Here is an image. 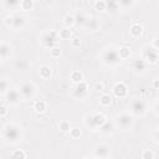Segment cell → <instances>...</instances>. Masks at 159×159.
<instances>
[{"label":"cell","instance_id":"10","mask_svg":"<svg viewBox=\"0 0 159 159\" xmlns=\"http://www.w3.org/2000/svg\"><path fill=\"white\" fill-rule=\"evenodd\" d=\"M19 91L24 97V99H32L36 93V87L31 82H22L19 87Z\"/></svg>","mask_w":159,"mask_h":159},{"label":"cell","instance_id":"27","mask_svg":"<svg viewBox=\"0 0 159 159\" xmlns=\"http://www.w3.org/2000/svg\"><path fill=\"white\" fill-rule=\"evenodd\" d=\"M119 4L118 1H107V11L108 12H116L117 10H119Z\"/></svg>","mask_w":159,"mask_h":159},{"label":"cell","instance_id":"15","mask_svg":"<svg viewBox=\"0 0 159 159\" xmlns=\"http://www.w3.org/2000/svg\"><path fill=\"white\" fill-rule=\"evenodd\" d=\"M83 27H84L87 31H96V30L99 27V21H98L97 17L89 16V17L87 19V21H86V24H84Z\"/></svg>","mask_w":159,"mask_h":159},{"label":"cell","instance_id":"44","mask_svg":"<svg viewBox=\"0 0 159 159\" xmlns=\"http://www.w3.org/2000/svg\"><path fill=\"white\" fill-rule=\"evenodd\" d=\"M157 37H158V39H159V34H158V35H157Z\"/></svg>","mask_w":159,"mask_h":159},{"label":"cell","instance_id":"8","mask_svg":"<svg viewBox=\"0 0 159 159\" xmlns=\"http://www.w3.org/2000/svg\"><path fill=\"white\" fill-rule=\"evenodd\" d=\"M129 108H130V113L133 116H144L145 112H147V106H145V102L140 98H135L130 102L129 104Z\"/></svg>","mask_w":159,"mask_h":159},{"label":"cell","instance_id":"43","mask_svg":"<svg viewBox=\"0 0 159 159\" xmlns=\"http://www.w3.org/2000/svg\"><path fill=\"white\" fill-rule=\"evenodd\" d=\"M154 111H155V113L159 116V102H158V103L154 106Z\"/></svg>","mask_w":159,"mask_h":159},{"label":"cell","instance_id":"42","mask_svg":"<svg viewBox=\"0 0 159 159\" xmlns=\"http://www.w3.org/2000/svg\"><path fill=\"white\" fill-rule=\"evenodd\" d=\"M154 138H155V139L159 142V128H158V129L154 132Z\"/></svg>","mask_w":159,"mask_h":159},{"label":"cell","instance_id":"37","mask_svg":"<svg viewBox=\"0 0 159 159\" xmlns=\"http://www.w3.org/2000/svg\"><path fill=\"white\" fill-rule=\"evenodd\" d=\"M71 45H72V47H80V45H81V41H80V39L78 37H73V39H71Z\"/></svg>","mask_w":159,"mask_h":159},{"label":"cell","instance_id":"13","mask_svg":"<svg viewBox=\"0 0 159 159\" xmlns=\"http://www.w3.org/2000/svg\"><path fill=\"white\" fill-rule=\"evenodd\" d=\"M113 94L117 98H124L128 94V87L125 86V83H123V82L116 83L113 87Z\"/></svg>","mask_w":159,"mask_h":159},{"label":"cell","instance_id":"33","mask_svg":"<svg viewBox=\"0 0 159 159\" xmlns=\"http://www.w3.org/2000/svg\"><path fill=\"white\" fill-rule=\"evenodd\" d=\"M9 89H10V86L7 84V81L5 78H2L1 83H0V92H1V94H6L9 92Z\"/></svg>","mask_w":159,"mask_h":159},{"label":"cell","instance_id":"24","mask_svg":"<svg viewBox=\"0 0 159 159\" xmlns=\"http://www.w3.org/2000/svg\"><path fill=\"white\" fill-rule=\"evenodd\" d=\"M34 7V1L32 0H21L20 1V9L24 11H29L32 10Z\"/></svg>","mask_w":159,"mask_h":159},{"label":"cell","instance_id":"40","mask_svg":"<svg viewBox=\"0 0 159 159\" xmlns=\"http://www.w3.org/2000/svg\"><path fill=\"white\" fill-rule=\"evenodd\" d=\"M152 87H153L154 89H159V78H155V80L153 81V83H152Z\"/></svg>","mask_w":159,"mask_h":159},{"label":"cell","instance_id":"20","mask_svg":"<svg viewBox=\"0 0 159 159\" xmlns=\"http://www.w3.org/2000/svg\"><path fill=\"white\" fill-rule=\"evenodd\" d=\"M114 125L116 124H113L112 122H109V120H107L103 125H102V128L99 129L102 133H104V134H112L113 132H114Z\"/></svg>","mask_w":159,"mask_h":159},{"label":"cell","instance_id":"5","mask_svg":"<svg viewBox=\"0 0 159 159\" xmlns=\"http://www.w3.org/2000/svg\"><path fill=\"white\" fill-rule=\"evenodd\" d=\"M58 40H60V35H58V32H56L53 30L42 32V35L40 37L41 45L46 48H50V50L56 47V45L58 43Z\"/></svg>","mask_w":159,"mask_h":159},{"label":"cell","instance_id":"12","mask_svg":"<svg viewBox=\"0 0 159 159\" xmlns=\"http://www.w3.org/2000/svg\"><path fill=\"white\" fill-rule=\"evenodd\" d=\"M5 96H6V102L9 104H11V106H16V104H19L24 99V97L21 96L20 91L19 89H15V88L9 89V92Z\"/></svg>","mask_w":159,"mask_h":159},{"label":"cell","instance_id":"2","mask_svg":"<svg viewBox=\"0 0 159 159\" xmlns=\"http://www.w3.org/2000/svg\"><path fill=\"white\" fill-rule=\"evenodd\" d=\"M107 122L106 116L101 112H94V113H89L84 117V124L91 129V130H97L101 129L102 125Z\"/></svg>","mask_w":159,"mask_h":159},{"label":"cell","instance_id":"32","mask_svg":"<svg viewBox=\"0 0 159 159\" xmlns=\"http://www.w3.org/2000/svg\"><path fill=\"white\" fill-rule=\"evenodd\" d=\"M118 4H119V7L120 9H128V7H132L135 2L132 1V0H119Z\"/></svg>","mask_w":159,"mask_h":159},{"label":"cell","instance_id":"17","mask_svg":"<svg viewBox=\"0 0 159 159\" xmlns=\"http://www.w3.org/2000/svg\"><path fill=\"white\" fill-rule=\"evenodd\" d=\"M11 53V47L7 42H1L0 45V56H1V61H5Z\"/></svg>","mask_w":159,"mask_h":159},{"label":"cell","instance_id":"31","mask_svg":"<svg viewBox=\"0 0 159 159\" xmlns=\"http://www.w3.org/2000/svg\"><path fill=\"white\" fill-rule=\"evenodd\" d=\"M58 128H60L61 132H70V130L72 129L68 120H61L60 124H58Z\"/></svg>","mask_w":159,"mask_h":159},{"label":"cell","instance_id":"36","mask_svg":"<svg viewBox=\"0 0 159 159\" xmlns=\"http://www.w3.org/2000/svg\"><path fill=\"white\" fill-rule=\"evenodd\" d=\"M51 51V56L53 57V58H57V57H60V55H61V50L58 48V47H55V48H52V50H50Z\"/></svg>","mask_w":159,"mask_h":159},{"label":"cell","instance_id":"3","mask_svg":"<svg viewBox=\"0 0 159 159\" xmlns=\"http://www.w3.org/2000/svg\"><path fill=\"white\" fill-rule=\"evenodd\" d=\"M101 60L104 65L107 66H111V67H114V66H118L122 61V58L119 57V53H118V50H116L114 47H108L106 48L102 55H101Z\"/></svg>","mask_w":159,"mask_h":159},{"label":"cell","instance_id":"11","mask_svg":"<svg viewBox=\"0 0 159 159\" xmlns=\"http://www.w3.org/2000/svg\"><path fill=\"white\" fill-rule=\"evenodd\" d=\"M143 60L147 62V63H158L159 62V53H158V50H155L154 47H149V46H145L144 47V51H143Z\"/></svg>","mask_w":159,"mask_h":159},{"label":"cell","instance_id":"25","mask_svg":"<svg viewBox=\"0 0 159 159\" xmlns=\"http://www.w3.org/2000/svg\"><path fill=\"white\" fill-rule=\"evenodd\" d=\"M93 6H94V9L97 11H101V12L107 11V1H104V0H97V1H94Z\"/></svg>","mask_w":159,"mask_h":159},{"label":"cell","instance_id":"18","mask_svg":"<svg viewBox=\"0 0 159 159\" xmlns=\"http://www.w3.org/2000/svg\"><path fill=\"white\" fill-rule=\"evenodd\" d=\"M99 104L102 107H108L112 104V96L109 93H102L99 96Z\"/></svg>","mask_w":159,"mask_h":159},{"label":"cell","instance_id":"29","mask_svg":"<svg viewBox=\"0 0 159 159\" xmlns=\"http://www.w3.org/2000/svg\"><path fill=\"white\" fill-rule=\"evenodd\" d=\"M118 53H119V57H120L122 60H125V58H128V57H129L130 51H129V48H128V47L123 46V47H120V48L118 50Z\"/></svg>","mask_w":159,"mask_h":159},{"label":"cell","instance_id":"22","mask_svg":"<svg viewBox=\"0 0 159 159\" xmlns=\"http://www.w3.org/2000/svg\"><path fill=\"white\" fill-rule=\"evenodd\" d=\"M87 19H88V16H86L83 12H78L76 16H75V20H76V25L77 26H84V24H86V21H87Z\"/></svg>","mask_w":159,"mask_h":159},{"label":"cell","instance_id":"45","mask_svg":"<svg viewBox=\"0 0 159 159\" xmlns=\"http://www.w3.org/2000/svg\"><path fill=\"white\" fill-rule=\"evenodd\" d=\"M92 159H96V158H92Z\"/></svg>","mask_w":159,"mask_h":159},{"label":"cell","instance_id":"14","mask_svg":"<svg viewBox=\"0 0 159 159\" xmlns=\"http://www.w3.org/2000/svg\"><path fill=\"white\" fill-rule=\"evenodd\" d=\"M145 67H147V62L142 58H135L133 62H132V70L135 72V73H143L145 71Z\"/></svg>","mask_w":159,"mask_h":159},{"label":"cell","instance_id":"1","mask_svg":"<svg viewBox=\"0 0 159 159\" xmlns=\"http://www.w3.org/2000/svg\"><path fill=\"white\" fill-rule=\"evenodd\" d=\"M2 139L5 143L7 144H15L19 140H21L22 137V132H21V127L15 124V123H9L6 125L2 127Z\"/></svg>","mask_w":159,"mask_h":159},{"label":"cell","instance_id":"26","mask_svg":"<svg viewBox=\"0 0 159 159\" xmlns=\"http://www.w3.org/2000/svg\"><path fill=\"white\" fill-rule=\"evenodd\" d=\"M70 78L71 81H73L75 83H80L83 81V77H82V73L80 71H72L71 75H70Z\"/></svg>","mask_w":159,"mask_h":159},{"label":"cell","instance_id":"30","mask_svg":"<svg viewBox=\"0 0 159 159\" xmlns=\"http://www.w3.org/2000/svg\"><path fill=\"white\" fill-rule=\"evenodd\" d=\"M58 35H60V39H62V40H68V39H71V30L67 29V27H65V29L60 30Z\"/></svg>","mask_w":159,"mask_h":159},{"label":"cell","instance_id":"9","mask_svg":"<svg viewBox=\"0 0 159 159\" xmlns=\"http://www.w3.org/2000/svg\"><path fill=\"white\" fill-rule=\"evenodd\" d=\"M111 155V147L106 143H99L93 148V157L96 159H108Z\"/></svg>","mask_w":159,"mask_h":159},{"label":"cell","instance_id":"7","mask_svg":"<svg viewBox=\"0 0 159 159\" xmlns=\"http://www.w3.org/2000/svg\"><path fill=\"white\" fill-rule=\"evenodd\" d=\"M88 96H89V87H88V84L84 81H82L80 83H76V86L72 89V97L76 98V99L82 101V99H86Z\"/></svg>","mask_w":159,"mask_h":159},{"label":"cell","instance_id":"21","mask_svg":"<svg viewBox=\"0 0 159 159\" xmlns=\"http://www.w3.org/2000/svg\"><path fill=\"white\" fill-rule=\"evenodd\" d=\"M32 108H34L36 112L41 113V112H43V111L46 109V102H45V101H42V99H37V101H35V102H34Z\"/></svg>","mask_w":159,"mask_h":159},{"label":"cell","instance_id":"23","mask_svg":"<svg viewBox=\"0 0 159 159\" xmlns=\"http://www.w3.org/2000/svg\"><path fill=\"white\" fill-rule=\"evenodd\" d=\"M63 24H65V27L67 29H71L73 25H76V20H75V16L73 15H66L63 17Z\"/></svg>","mask_w":159,"mask_h":159},{"label":"cell","instance_id":"16","mask_svg":"<svg viewBox=\"0 0 159 159\" xmlns=\"http://www.w3.org/2000/svg\"><path fill=\"white\" fill-rule=\"evenodd\" d=\"M129 34H130V36L134 37V39L140 37L142 34H143V26H142L139 22H134V24H132L130 27H129Z\"/></svg>","mask_w":159,"mask_h":159},{"label":"cell","instance_id":"41","mask_svg":"<svg viewBox=\"0 0 159 159\" xmlns=\"http://www.w3.org/2000/svg\"><path fill=\"white\" fill-rule=\"evenodd\" d=\"M94 89L102 91V89H103V83H96V84H94Z\"/></svg>","mask_w":159,"mask_h":159},{"label":"cell","instance_id":"35","mask_svg":"<svg viewBox=\"0 0 159 159\" xmlns=\"http://www.w3.org/2000/svg\"><path fill=\"white\" fill-rule=\"evenodd\" d=\"M70 135H71V138L77 139L78 137H81V130H80L78 128H72V129L70 130Z\"/></svg>","mask_w":159,"mask_h":159},{"label":"cell","instance_id":"28","mask_svg":"<svg viewBox=\"0 0 159 159\" xmlns=\"http://www.w3.org/2000/svg\"><path fill=\"white\" fill-rule=\"evenodd\" d=\"M11 159H26V153L22 149H15L11 153Z\"/></svg>","mask_w":159,"mask_h":159},{"label":"cell","instance_id":"39","mask_svg":"<svg viewBox=\"0 0 159 159\" xmlns=\"http://www.w3.org/2000/svg\"><path fill=\"white\" fill-rule=\"evenodd\" d=\"M6 113H7V108H6V106L2 103V104H1V117L4 118V117L6 116Z\"/></svg>","mask_w":159,"mask_h":159},{"label":"cell","instance_id":"19","mask_svg":"<svg viewBox=\"0 0 159 159\" xmlns=\"http://www.w3.org/2000/svg\"><path fill=\"white\" fill-rule=\"evenodd\" d=\"M51 73H52V70H51L50 66H41V67L39 68V75H40V77L43 78V80L50 78Z\"/></svg>","mask_w":159,"mask_h":159},{"label":"cell","instance_id":"6","mask_svg":"<svg viewBox=\"0 0 159 159\" xmlns=\"http://www.w3.org/2000/svg\"><path fill=\"white\" fill-rule=\"evenodd\" d=\"M5 24L7 26H10L11 29L19 31V30H22L26 25V17L20 15V14H16V15H10L7 17H5Z\"/></svg>","mask_w":159,"mask_h":159},{"label":"cell","instance_id":"4","mask_svg":"<svg viewBox=\"0 0 159 159\" xmlns=\"http://www.w3.org/2000/svg\"><path fill=\"white\" fill-rule=\"evenodd\" d=\"M114 124H116V127H118L122 130L130 129L133 127V124H134L133 114L132 113H128V112H122V113L117 114L116 116V119H114Z\"/></svg>","mask_w":159,"mask_h":159},{"label":"cell","instance_id":"34","mask_svg":"<svg viewBox=\"0 0 159 159\" xmlns=\"http://www.w3.org/2000/svg\"><path fill=\"white\" fill-rule=\"evenodd\" d=\"M142 159H154V153L150 150V149H145L142 152V155H140Z\"/></svg>","mask_w":159,"mask_h":159},{"label":"cell","instance_id":"38","mask_svg":"<svg viewBox=\"0 0 159 159\" xmlns=\"http://www.w3.org/2000/svg\"><path fill=\"white\" fill-rule=\"evenodd\" d=\"M4 4L6 6H10V7H12V6H20V1H5Z\"/></svg>","mask_w":159,"mask_h":159}]
</instances>
